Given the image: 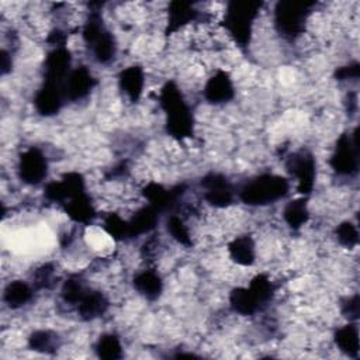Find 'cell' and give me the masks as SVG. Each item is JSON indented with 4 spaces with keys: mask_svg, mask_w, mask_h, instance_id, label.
<instances>
[{
    "mask_svg": "<svg viewBox=\"0 0 360 360\" xmlns=\"http://www.w3.org/2000/svg\"><path fill=\"white\" fill-rule=\"evenodd\" d=\"M159 104L166 115V131L176 141L193 136L194 117L181 90L174 82H167L160 87Z\"/></svg>",
    "mask_w": 360,
    "mask_h": 360,
    "instance_id": "6da1fadb",
    "label": "cell"
},
{
    "mask_svg": "<svg viewBox=\"0 0 360 360\" xmlns=\"http://www.w3.org/2000/svg\"><path fill=\"white\" fill-rule=\"evenodd\" d=\"M290 193V180L280 174L266 173L248 181L239 191V200L249 207H264Z\"/></svg>",
    "mask_w": 360,
    "mask_h": 360,
    "instance_id": "7a4b0ae2",
    "label": "cell"
},
{
    "mask_svg": "<svg viewBox=\"0 0 360 360\" xmlns=\"http://www.w3.org/2000/svg\"><path fill=\"white\" fill-rule=\"evenodd\" d=\"M259 10L260 4L250 1L228 4L224 14V27L238 46L246 48L249 45Z\"/></svg>",
    "mask_w": 360,
    "mask_h": 360,
    "instance_id": "3957f363",
    "label": "cell"
},
{
    "mask_svg": "<svg viewBox=\"0 0 360 360\" xmlns=\"http://www.w3.org/2000/svg\"><path fill=\"white\" fill-rule=\"evenodd\" d=\"M311 4L281 1L273 11V20L276 30L288 39H295L304 34L305 25L311 15Z\"/></svg>",
    "mask_w": 360,
    "mask_h": 360,
    "instance_id": "277c9868",
    "label": "cell"
},
{
    "mask_svg": "<svg viewBox=\"0 0 360 360\" xmlns=\"http://www.w3.org/2000/svg\"><path fill=\"white\" fill-rule=\"evenodd\" d=\"M285 167L295 180L300 195L308 197L314 190L316 179V160L314 155L307 149L297 150L287 158Z\"/></svg>",
    "mask_w": 360,
    "mask_h": 360,
    "instance_id": "5b68a950",
    "label": "cell"
},
{
    "mask_svg": "<svg viewBox=\"0 0 360 360\" xmlns=\"http://www.w3.org/2000/svg\"><path fill=\"white\" fill-rule=\"evenodd\" d=\"M330 167L333 172L339 176H354L359 169V150H357V142L356 135L353 134H342L336 145L333 148V152L329 159Z\"/></svg>",
    "mask_w": 360,
    "mask_h": 360,
    "instance_id": "8992f818",
    "label": "cell"
},
{
    "mask_svg": "<svg viewBox=\"0 0 360 360\" xmlns=\"http://www.w3.org/2000/svg\"><path fill=\"white\" fill-rule=\"evenodd\" d=\"M17 173L20 180L28 186L41 184L48 176V159L45 153L37 146L22 150L18 156Z\"/></svg>",
    "mask_w": 360,
    "mask_h": 360,
    "instance_id": "52a82bcc",
    "label": "cell"
},
{
    "mask_svg": "<svg viewBox=\"0 0 360 360\" xmlns=\"http://www.w3.org/2000/svg\"><path fill=\"white\" fill-rule=\"evenodd\" d=\"M202 198L214 208H228L233 204L236 191L226 176L221 173H208L201 181Z\"/></svg>",
    "mask_w": 360,
    "mask_h": 360,
    "instance_id": "ba28073f",
    "label": "cell"
},
{
    "mask_svg": "<svg viewBox=\"0 0 360 360\" xmlns=\"http://www.w3.org/2000/svg\"><path fill=\"white\" fill-rule=\"evenodd\" d=\"M65 100L66 96L63 83L44 80L42 86L34 96V107L39 115L52 117L59 112Z\"/></svg>",
    "mask_w": 360,
    "mask_h": 360,
    "instance_id": "9c48e42d",
    "label": "cell"
},
{
    "mask_svg": "<svg viewBox=\"0 0 360 360\" xmlns=\"http://www.w3.org/2000/svg\"><path fill=\"white\" fill-rule=\"evenodd\" d=\"M204 98L211 104H225L235 97V84L232 77L225 70H215L202 89Z\"/></svg>",
    "mask_w": 360,
    "mask_h": 360,
    "instance_id": "30bf717a",
    "label": "cell"
},
{
    "mask_svg": "<svg viewBox=\"0 0 360 360\" xmlns=\"http://www.w3.org/2000/svg\"><path fill=\"white\" fill-rule=\"evenodd\" d=\"M96 84V79L89 68L77 66L73 68L65 82V96L66 100L79 101L86 98Z\"/></svg>",
    "mask_w": 360,
    "mask_h": 360,
    "instance_id": "8fae6325",
    "label": "cell"
},
{
    "mask_svg": "<svg viewBox=\"0 0 360 360\" xmlns=\"http://www.w3.org/2000/svg\"><path fill=\"white\" fill-rule=\"evenodd\" d=\"M145 70L139 65H131L124 68L118 75L120 90L129 98V101H138L145 89Z\"/></svg>",
    "mask_w": 360,
    "mask_h": 360,
    "instance_id": "7c38bea8",
    "label": "cell"
},
{
    "mask_svg": "<svg viewBox=\"0 0 360 360\" xmlns=\"http://www.w3.org/2000/svg\"><path fill=\"white\" fill-rule=\"evenodd\" d=\"M128 221V239H135L139 236H146L156 229L159 222V212L150 207L145 205L136 210Z\"/></svg>",
    "mask_w": 360,
    "mask_h": 360,
    "instance_id": "4fadbf2b",
    "label": "cell"
},
{
    "mask_svg": "<svg viewBox=\"0 0 360 360\" xmlns=\"http://www.w3.org/2000/svg\"><path fill=\"white\" fill-rule=\"evenodd\" d=\"M229 259L240 266V267H250L255 264L257 253H256V243L250 235H239L235 236L226 246Z\"/></svg>",
    "mask_w": 360,
    "mask_h": 360,
    "instance_id": "5bb4252c",
    "label": "cell"
},
{
    "mask_svg": "<svg viewBox=\"0 0 360 360\" xmlns=\"http://www.w3.org/2000/svg\"><path fill=\"white\" fill-rule=\"evenodd\" d=\"M108 305L110 302L104 292L89 288L75 308L83 321H94L107 312Z\"/></svg>",
    "mask_w": 360,
    "mask_h": 360,
    "instance_id": "9a60e30c",
    "label": "cell"
},
{
    "mask_svg": "<svg viewBox=\"0 0 360 360\" xmlns=\"http://www.w3.org/2000/svg\"><path fill=\"white\" fill-rule=\"evenodd\" d=\"M132 285L138 294L149 301L158 300L163 292V278L155 269H143L132 278Z\"/></svg>",
    "mask_w": 360,
    "mask_h": 360,
    "instance_id": "2e32d148",
    "label": "cell"
},
{
    "mask_svg": "<svg viewBox=\"0 0 360 360\" xmlns=\"http://www.w3.org/2000/svg\"><path fill=\"white\" fill-rule=\"evenodd\" d=\"M229 307L235 314L242 316L255 315L264 308L249 285L235 287L229 292Z\"/></svg>",
    "mask_w": 360,
    "mask_h": 360,
    "instance_id": "e0dca14e",
    "label": "cell"
},
{
    "mask_svg": "<svg viewBox=\"0 0 360 360\" xmlns=\"http://www.w3.org/2000/svg\"><path fill=\"white\" fill-rule=\"evenodd\" d=\"M63 210L66 215L76 224L87 225L96 217V208L91 202V198L86 191L72 197L63 204Z\"/></svg>",
    "mask_w": 360,
    "mask_h": 360,
    "instance_id": "ac0fdd59",
    "label": "cell"
},
{
    "mask_svg": "<svg viewBox=\"0 0 360 360\" xmlns=\"http://www.w3.org/2000/svg\"><path fill=\"white\" fill-rule=\"evenodd\" d=\"M93 59L100 65H107L117 56V41L107 27L87 45Z\"/></svg>",
    "mask_w": 360,
    "mask_h": 360,
    "instance_id": "d6986e66",
    "label": "cell"
},
{
    "mask_svg": "<svg viewBox=\"0 0 360 360\" xmlns=\"http://www.w3.org/2000/svg\"><path fill=\"white\" fill-rule=\"evenodd\" d=\"M34 298V285L25 280H13L3 290V301L10 309H20Z\"/></svg>",
    "mask_w": 360,
    "mask_h": 360,
    "instance_id": "ffe728a7",
    "label": "cell"
},
{
    "mask_svg": "<svg viewBox=\"0 0 360 360\" xmlns=\"http://www.w3.org/2000/svg\"><path fill=\"white\" fill-rule=\"evenodd\" d=\"M336 347L349 357H359V326L356 322H347L346 325L338 328L333 335Z\"/></svg>",
    "mask_w": 360,
    "mask_h": 360,
    "instance_id": "44dd1931",
    "label": "cell"
},
{
    "mask_svg": "<svg viewBox=\"0 0 360 360\" xmlns=\"http://www.w3.org/2000/svg\"><path fill=\"white\" fill-rule=\"evenodd\" d=\"M283 218L290 229H301L309 219V210L305 202V197L287 202L283 210Z\"/></svg>",
    "mask_w": 360,
    "mask_h": 360,
    "instance_id": "7402d4cb",
    "label": "cell"
},
{
    "mask_svg": "<svg viewBox=\"0 0 360 360\" xmlns=\"http://www.w3.org/2000/svg\"><path fill=\"white\" fill-rule=\"evenodd\" d=\"M94 352L98 359H104V360H118L124 356L121 339L118 338V335L112 332L103 333L97 339Z\"/></svg>",
    "mask_w": 360,
    "mask_h": 360,
    "instance_id": "603a6c76",
    "label": "cell"
},
{
    "mask_svg": "<svg viewBox=\"0 0 360 360\" xmlns=\"http://www.w3.org/2000/svg\"><path fill=\"white\" fill-rule=\"evenodd\" d=\"M60 342L56 332L49 329H39L34 330L28 336V347L38 353H53L58 350Z\"/></svg>",
    "mask_w": 360,
    "mask_h": 360,
    "instance_id": "cb8c5ba5",
    "label": "cell"
},
{
    "mask_svg": "<svg viewBox=\"0 0 360 360\" xmlns=\"http://www.w3.org/2000/svg\"><path fill=\"white\" fill-rule=\"evenodd\" d=\"M166 229L170 238L184 248H190L193 245L191 231L186 219L177 214H170L166 221Z\"/></svg>",
    "mask_w": 360,
    "mask_h": 360,
    "instance_id": "d4e9b609",
    "label": "cell"
},
{
    "mask_svg": "<svg viewBox=\"0 0 360 360\" xmlns=\"http://www.w3.org/2000/svg\"><path fill=\"white\" fill-rule=\"evenodd\" d=\"M87 290L89 288L86 287L83 278L77 274H72L62 283L60 298L65 304L76 307Z\"/></svg>",
    "mask_w": 360,
    "mask_h": 360,
    "instance_id": "484cf974",
    "label": "cell"
},
{
    "mask_svg": "<svg viewBox=\"0 0 360 360\" xmlns=\"http://www.w3.org/2000/svg\"><path fill=\"white\" fill-rule=\"evenodd\" d=\"M103 231L112 240H125V239H128V221L124 219L120 214L110 212L104 218Z\"/></svg>",
    "mask_w": 360,
    "mask_h": 360,
    "instance_id": "4316f807",
    "label": "cell"
},
{
    "mask_svg": "<svg viewBox=\"0 0 360 360\" xmlns=\"http://www.w3.org/2000/svg\"><path fill=\"white\" fill-rule=\"evenodd\" d=\"M335 236L339 245L346 249H353L359 243V229L357 225L352 221L340 222L335 229Z\"/></svg>",
    "mask_w": 360,
    "mask_h": 360,
    "instance_id": "83f0119b",
    "label": "cell"
},
{
    "mask_svg": "<svg viewBox=\"0 0 360 360\" xmlns=\"http://www.w3.org/2000/svg\"><path fill=\"white\" fill-rule=\"evenodd\" d=\"M55 273L56 270L52 263H44L32 273L31 284L34 285V288L46 290L55 283Z\"/></svg>",
    "mask_w": 360,
    "mask_h": 360,
    "instance_id": "f1b7e54d",
    "label": "cell"
},
{
    "mask_svg": "<svg viewBox=\"0 0 360 360\" xmlns=\"http://www.w3.org/2000/svg\"><path fill=\"white\" fill-rule=\"evenodd\" d=\"M342 314L349 322L357 321V318H359V295L357 294H354L343 301Z\"/></svg>",
    "mask_w": 360,
    "mask_h": 360,
    "instance_id": "f546056e",
    "label": "cell"
},
{
    "mask_svg": "<svg viewBox=\"0 0 360 360\" xmlns=\"http://www.w3.org/2000/svg\"><path fill=\"white\" fill-rule=\"evenodd\" d=\"M360 75V68L357 62H352L349 65L340 66L335 72V77L339 82H346V80H357Z\"/></svg>",
    "mask_w": 360,
    "mask_h": 360,
    "instance_id": "4dcf8cb0",
    "label": "cell"
},
{
    "mask_svg": "<svg viewBox=\"0 0 360 360\" xmlns=\"http://www.w3.org/2000/svg\"><path fill=\"white\" fill-rule=\"evenodd\" d=\"M11 65L13 63H11L10 52L7 49H3V52H1V73L3 75L8 73L11 70Z\"/></svg>",
    "mask_w": 360,
    "mask_h": 360,
    "instance_id": "1f68e13d",
    "label": "cell"
}]
</instances>
